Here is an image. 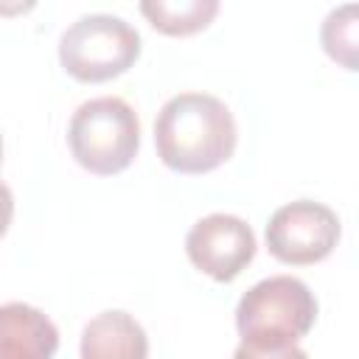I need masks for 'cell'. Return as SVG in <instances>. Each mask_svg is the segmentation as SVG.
I'll use <instances>...</instances> for the list:
<instances>
[{
    "mask_svg": "<svg viewBox=\"0 0 359 359\" xmlns=\"http://www.w3.org/2000/svg\"><path fill=\"white\" fill-rule=\"evenodd\" d=\"M342 236L339 216L311 199H297L278 208L266 224V247L280 264L309 266L328 258Z\"/></svg>",
    "mask_w": 359,
    "mask_h": 359,
    "instance_id": "obj_5",
    "label": "cell"
},
{
    "mask_svg": "<svg viewBox=\"0 0 359 359\" xmlns=\"http://www.w3.org/2000/svg\"><path fill=\"white\" fill-rule=\"evenodd\" d=\"M39 0H0V17H20L28 14Z\"/></svg>",
    "mask_w": 359,
    "mask_h": 359,
    "instance_id": "obj_12",
    "label": "cell"
},
{
    "mask_svg": "<svg viewBox=\"0 0 359 359\" xmlns=\"http://www.w3.org/2000/svg\"><path fill=\"white\" fill-rule=\"evenodd\" d=\"M236 118L208 93H180L163 104L154 121V146L163 165L180 174H208L236 151Z\"/></svg>",
    "mask_w": 359,
    "mask_h": 359,
    "instance_id": "obj_2",
    "label": "cell"
},
{
    "mask_svg": "<svg viewBox=\"0 0 359 359\" xmlns=\"http://www.w3.org/2000/svg\"><path fill=\"white\" fill-rule=\"evenodd\" d=\"M140 14L165 36H191L216 20L219 0H140Z\"/></svg>",
    "mask_w": 359,
    "mask_h": 359,
    "instance_id": "obj_9",
    "label": "cell"
},
{
    "mask_svg": "<svg viewBox=\"0 0 359 359\" xmlns=\"http://www.w3.org/2000/svg\"><path fill=\"white\" fill-rule=\"evenodd\" d=\"M67 146L76 163L90 174H121L140 149V121L118 95L90 98L70 118Z\"/></svg>",
    "mask_w": 359,
    "mask_h": 359,
    "instance_id": "obj_3",
    "label": "cell"
},
{
    "mask_svg": "<svg viewBox=\"0 0 359 359\" xmlns=\"http://www.w3.org/2000/svg\"><path fill=\"white\" fill-rule=\"evenodd\" d=\"M317 320L311 289L292 275H272L247 289L236 306L241 345L238 359H286L303 356L300 339Z\"/></svg>",
    "mask_w": 359,
    "mask_h": 359,
    "instance_id": "obj_1",
    "label": "cell"
},
{
    "mask_svg": "<svg viewBox=\"0 0 359 359\" xmlns=\"http://www.w3.org/2000/svg\"><path fill=\"white\" fill-rule=\"evenodd\" d=\"M140 56V34L121 17H79L59 39V62L81 84H101L126 73Z\"/></svg>",
    "mask_w": 359,
    "mask_h": 359,
    "instance_id": "obj_4",
    "label": "cell"
},
{
    "mask_svg": "<svg viewBox=\"0 0 359 359\" xmlns=\"http://www.w3.org/2000/svg\"><path fill=\"white\" fill-rule=\"evenodd\" d=\"M11 216H14V196H11V188L0 180V236L8 230Z\"/></svg>",
    "mask_w": 359,
    "mask_h": 359,
    "instance_id": "obj_11",
    "label": "cell"
},
{
    "mask_svg": "<svg viewBox=\"0 0 359 359\" xmlns=\"http://www.w3.org/2000/svg\"><path fill=\"white\" fill-rule=\"evenodd\" d=\"M59 348L56 325L28 303L0 306V359H48Z\"/></svg>",
    "mask_w": 359,
    "mask_h": 359,
    "instance_id": "obj_7",
    "label": "cell"
},
{
    "mask_svg": "<svg viewBox=\"0 0 359 359\" xmlns=\"http://www.w3.org/2000/svg\"><path fill=\"white\" fill-rule=\"evenodd\" d=\"M191 264L219 283L236 280L255 258V236L250 224L233 213H210L185 236Z\"/></svg>",
    "mask_w": 359,
    "mask_h": 359,
    "instance_id": "obj_6",
    "label": "cell"
},
{
    "mask_svg": "<svg viewBox=\"0 0 359 359\" xmlns=\"http://www.w3.org/2000/svg\"><path fill=\"white\" fill-rule=\"evenodd\" d=\"M0 163H3V137H0Z\"/></svg>",
    "mask_w": 359,
    "mask_h": 359,
    "instance_id": "obj_13",
    "label": "cell"
},
{
    "mask_svg": "<svg viewBox=\"0 0 359 359\" xmlns=\"http://www.w3.org/2000/svg\"><path fill=\"white\" fill-rule=\"evenodd\" d=\"M146 353V331L126 311H101L81 331L84 359H143Z\"/></svg>",
    "mask_w": 359,
    "mask_h": 359,
    "instance_id": "obj_8",
    "label": "cell"
},
{
    "mask_svg": "<svg viewBox=\"0 0 359 359\" xmlns=\"http://www.w3.org/2000/svg\"><path fill=\"white\" fill-rule=\"evenodd\" d=\"M325 53L345 70H356V6L345 3L334 8L320 31Z\"/></svg>",
    "mask_w": 359,
    "mask_h": 359,
    "instance_id": "obj_10",
    "label": "cell"
}]
</instances>
